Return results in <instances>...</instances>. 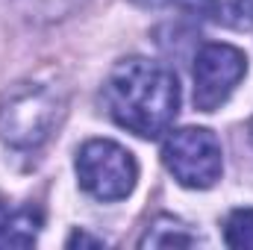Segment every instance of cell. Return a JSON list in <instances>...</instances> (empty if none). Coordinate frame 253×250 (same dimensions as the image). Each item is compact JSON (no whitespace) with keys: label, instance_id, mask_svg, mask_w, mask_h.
<instances>
[{"label":"cell","instance_id":"obj_5","mask_svg":"<svg viewBox=\"0 0 253 250\" xmlns=\"http://www.w3.org/2000/svg\"><path fill=\"white\" fill-rule=\"evenodd\" d=\"M245 74H248L245 50H239L233 44H224V42L203 44L194 56V68H191L194 106L200 112L221 109L230 100V94L236 91V85L245 80Z\"/></svg>","mask_w":253,"mask_h":250},{"label":"cell","instance_id":"obj_9","mask_svg":"<svg viewBox=\"0 0 253 250\" xmlns=\"http://www.w3.org/2000/svg\"><path fill=\"white\" fill-rule=\"evenodd\" d=\"M180 12L191 15L194 21H215L221 15V0H171Z\"/></svg>","mask_w":253,"mask_h":250},{"label":"cell","instance_id":"obj_11","mask_svg":"<svg viewBox=\"0 0 253 250\" xmlns=\"http://www.w3.org/2000/svg\"><path fill=\"white\" fill-rule=\"evenodd\" d=\"M30 9H36L44 18H62L68 12H74L77 6H83V0H27Z\"/></svg>","mask_w":253,"mask_h":250},{"label":"cell","instance_id":"obj_13","mask_svg":"<svg viewBox=\"0 0 253 250\" xmlns=\"http://www.w3.org/2000/svg\"><path fill=\"white\" fill-rule=\"evenodd\" d=\"M251 141H253V121H251Z\"/></svg>","mask_w":253,"mask_h":250},{"label":"cell","instance_id":"obj_2","mask_svg":"<svg viewBox=\"0 0 253 250\" xmlns=\"http://www.w3.org/2000/svg\"><path fill=\"white\" fill-rule=\"evenodd\" d=\"M65 94L53 80L27 77L0 97V138L12 150H39L62 121Z\"/></svg>","mask_w":253,"mask_h":250},{"label":"cell","instance_id":"obj_6","mask_svg":"<svg viewBox=\"0 0 253 250\" xmlns=\"http://www.w3.org/2000/svg\"><path fill=\"white\" fill-rule=\"evenodd\" d=\"M42 230V212L33 206L9 209L0 203V248H30Z\"/></svg>","mask_w":253,"mask_h":250},{"label":"cell","instance_id":"obj_8","mask_svg":"<svg viewBox=\"0 0 253 250\" xmlns=\"http://www.w3.org/2000/svg\"><path fill=\"white\" fill-rule=\"evenodd\" d=\"M224 242L230 248H253V209H233L224 224Z\"/></svg>","mask_w":253,"mask_h":250},{"label":"cell","instance_id":"obj_4","mask_svg":"<svg viewBox=\"0 0 253 250\" xmlns=\"http://www.w3.org/2000/svg\"><path fill=\"white\" fill-rule=\"evenodd\" d=\"M162 162L171 177L186 188H212L224 174V150L212 129L183 126L162 144Z\"/></svg>","mask_w":253,"mask_h":250},{"label":"cell","instance_id":"obj_7","mask_svg":"<svg viewBox=\"0 0 253 250\" xmlns=\"http://www.w3.org/2000/svg\"><path fill=\"white\" fill-rule=\"evenodd\" d=\"M194 242H197V236H191L183 221H177L171 215H159L147 227V233L141 236L138 245L141 248H189Z\"/></svg>","mask_w":253,"mask_h":250},{"label":"cell","instance_id":"obj_3","mask_svg":"<svg viewBox=\"0 0 253 250\" xmlns=\"http://www.w3.org/2000/svg\"><path fill=\"white\" fill-rule=\"evenodd\" d=\"M77 180L85 194H91L94 200L112 203V200H124L132 194V188L138 183V162L135 156L121 147L118 141L109 138H91L77 150Z\"/></svg>","mask_w":253,"mask_h":250},{"label":"cell","instance_id":"obj_10","mask_svg":"<svg viewBox=\"0 0 253 250\" xmlns=\"http://www.w3.org/2000/svg\"><path fill=\"white\" fill-rule=\"evenodd\" d=\"M227 21L236 30H253V0H230L227 3Z\"/></svg>","mask_w":253,"mask_h":250},{"label":"cell","instance_id":"obj_12","mask_svg":"<svg viewBox=\"0 0 253 250\" xmlns=\"http://www.w3.org/2000/svg\"><path fill=\"white\" fill-rule=\"evenodd\" d=\"M77 245H91V248H100V245H103V239H91V236H85V233H74V236L68 239V248H77Z\"/></svg>","mask_w":253,"mask_h":250},{"label":"cell","instance_id":"obj_1","mask_svg":"<svg viewBox=\"0 0 253 250\" xmlns=\"http://www.w3.org/2000/svg\"><path fill=\"white\" fill-rule=\"evenodd\" d=\"M103 106L115 124L138 138H159L180 112V83L168 65L129 56L109 71Z\"/></svg>","mask_w":253,"mask_h":250}]
</instances>
